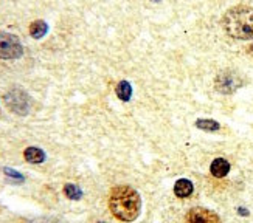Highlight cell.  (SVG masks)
I'll use <instances>...</instances> for the list:
<instances>
[{"instance_id":"cell-1","label":"cell","mask_w":253,"mask_h":223,"mask_svg":"<svg viewBox=\"0 0 253 223\" xmlns=\"http://www.w3.org/2000/svg\"><path fill=\"white\" fill-rule=\"evenodd\" d=\"M109 208L115 219L121 222H134L140 214L142 198L139 192L128 186H115L109 195Z\"/></svg>"},{"instance_id":"cell-2","label":"cell","mask_w":253,"mask_h":223,"mask_svg":"<svg viewBox=\"0 0 253 223\" xmlns=\"http://www.w3.org/2000/svg\"><path fill=\"white\" fill-rule=\"evenodd\" d=\"M222 27L230 37L241 40L253 39V8L246 5L230 8L222 17Z\"/></svg>"},{"instance_id":"cell-3","label":"cell","mask_w":253,"mask_h":223,"mask_svg":"<svg viewBox=\"0 0 253 223\" xmlns=\"http://www.w3.org/2000/svg\"><path fill=\"white\" fill-rule=\"evenodd\" d=\"M22 53L24 47L14 34L0 33V59H17Z\"/></svg>"},{"instance_id":"cell-4","label":"cell","mask_w":253,"mask_h":223,"mask_svg":"<svg viewBox=\"0 0 253 223\" xmlns=\"http://www.w3.org/2000/svg\"><path fill=\"white\" fill-rule=\"evenodd\" d=\"M216 90L220 93H233L239 86H241V79L238 74L231 73V71H222L220 74H217L216 78Z\"/></svg>"},{"instance_id":"cell-5","label":"cell","mask_w":253,"mask_h":223,"mask_svg":"<svg viewBox=\"0 0 253 223\" xmlns=\"http://www.w3.org/2000/svg\"><path fill=\"white\" fill-rule=\"evenodd\" d=\"M185 223H220L216 212L205 208H193L185 217Z\"/></svg>"},{"instance_id":"cell-6","label":"cell","mask_w":253,"mask_h":223,"mask_svg":"<svg viewBox=\"0 0 253 223\" xmlns=\"http://www.w3.org/2000/svg\"><path fill=\"white\" fill-rule=\"evenodd\" d=\"M6 105L14 113H27L28 110V98L24 92L13 90L6 95Z\"/></svg>"},{"instance_id":"cell-7","label":"cell","mask_w":253,"mask_h":223,"mask_svg":"<svg viewBox=\"0 0 253 223\" xmlns=\"http://www.w3.org/2000/svg\"><path fill=\"white\" fill-rule=\"evenodd\" d=\"M193 183L189 182L186 178H182V180H177L176 185H174V194L179 197V198H185V197H189L193 194Z\"/></svg>"},{"instance_id":"cell-8","label":"cell","mask_w":253,"mask_h":223,"mask_svg":"<svg viewBox=\"0 0 253 223\" xmlns=\"http://www.w3.org/2000/svg\"><path fill=\"white\" fill-rule=\"evenodd\" d=\"M210 171H212V174L216 178H222L230 171V163L227 160H224V158H216V160L212 163V166H210Z\"/></svg>"},{"instance_id":"cell-9","label":"cell","mask_w":253,"mask_h":223,"mask_svg":"<svg viewBox=\"0 0 253 223\" xmlns=\"http://www.w3.org/2000/svg\"><path fill=\"white\" fill-rule=\"evenodd\" d=\"M24 157L28 163H35V164L42 163L45 160V154L37 147H27L25 152H24Z\"/></svg>"},{"instance_id":"cell-10","label":"cell","mask_w":253,"mask_h":223,"mask_svg":"<svg viewBox=\"0 0 253 223\" xmlns=\"http://www.w3.org/2000/svg\"><path fill=\"white\" fill-rule=\"evenodd\" d=\"M48 31V27L44 20H36L30 25V34L35 39H40L42 36H45V33Z\"/></svg>"},{"instance_id":"cell-11","label":"cell","mask_w":253,"mask_h":223,"mask_svg":"<svg viewBox=\"0 0 253 223\" xmlns=\"http://www.w3.org/2000/svg\"><path fill=\"white\" fill-rule=\"evenodd\" d=\"M131 95H132V87L128 81H121L118 86H117V96L121 101H129L131 99Z\"/></svg>"},{"instance_id":"cell-12","label":"cell","mask_w":253,"mask_h":223,"mask_svg":"<svg viewBox=\"0 0 253 223\" xmlns=\"http://www.w3.org/2000/svg\"><path fill=\"white\" fill-rule=\"evenodd\" d=\"M196 126L199 127V129H202V130H208V132H215L219 129V123L213 121V120H197L196 121Z\"/></svg>"},{"instance_id":"cell-13","label":"cell","mask_w":253,"mask_h":223,"mask_svg":"<svg viewBox=\"0 0 253 223\" xmlns=\"http://www.w3.org/2000/svg\"><path fill=\"white\" fill-rule=\"evenodd\" d=\"M64 194H66L69 198H72V200H79L81 195H82L81 189H79L78 186H75V185H70V183L64 186Z\"/></svg>"},{"instance_id":"cell-14","label":"cell","mask_w":253,"mask_h":223,"mask_svg":"<svg viewBox=\"0 0 253 223\" xmlns=\"http://www.w3.org/2000/svg\"><path fill=\"white\" fill-rule=\"evenodd\" d=\"M98 223H104V222H98Z\"/></svg>"}]
</instances>
